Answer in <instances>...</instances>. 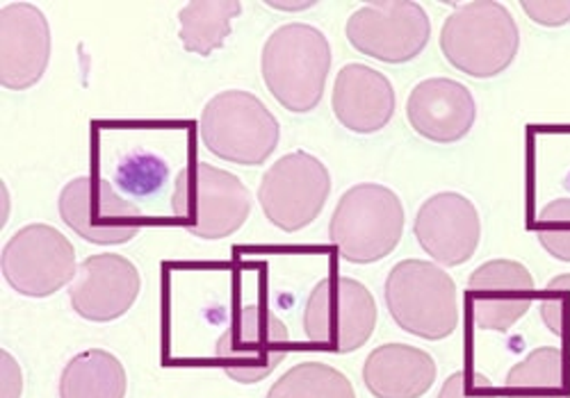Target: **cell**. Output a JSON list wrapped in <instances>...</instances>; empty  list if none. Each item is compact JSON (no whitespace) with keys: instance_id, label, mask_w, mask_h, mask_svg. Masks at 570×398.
<instances>
[{"instance_id":"cell-1","label":"cell","mask_w":570,"mask_h":398,"mask_svg":"<svg viewBox=\"0 0 570 398\" xmlns=\"http://www.w3.org/2000/svg\"><path fill=\"white\" fill-rule=\"evenodd\" d=\"M328 71L331 46L315 26H281L265 41L263 80L288 112L306 115L320 106Z\"/></svg>"},{"instance_id":"cell-2","label":"cell","mask_w":570,"mask_h":398,"mask_svg":"<svg viewBox=\"0 0 570 398\" xmlns=\"http://www.w3.org/2000/svg\"><path fill=\"white\" fill-rule=\"evenodd\" d=\"M400 196L376 182H361L343 193L328 221V239L343 260L372 265L391 256L404 235Z\"/></svg>"},{"instance_id":"cell-3","label":"cell","mask_w":570,"mask_h":398,"mask_svg":"<svg viewBox=\"0 0 570 398\" xmlns=\"http://www.w3.org/2000/svg\"><path fill=\"white\" fill-rule=\"evenodd\" d=\"M515 19L502 3L478 0L456 8L441 30L445 60L470 78H495L518 56Z\"/></svg>"},{"instance_id":"cell-4","label":"cell","mask_w":570,"mask_h":398,"mask_svg":"<svg viewBox=\"0 0 570 398\" xmlns=\"http://www.w3.org/2000/svg\"><path fill=\"white\" fill-rule=\"evenodd\" d=\"M171 210L174 219L195 237L224 239L247 223L252 193L237 176L195 160L176 178Z\"/></svg>"},{"instance_id":"cell-5","label":"cell","mask_w":570,"mask_h":398,"mask_svg":"<svg viewBox=\"0 0 570 398\" xmlns=\"http://www.w3.org/2000/svg\"><path fill=\"white\" fill-rule=\"evenodd\" d=\"M384 298L395 324L420 339L441 341L459 326L456 285L434 262H397L386 278Z\"/></svg>"},{"instance_id":"cell-6","label":"cell","mask_w":570,"mask_h":398,"mask_svg":"<svg viewBox=\"0 0 570 398\" xmlns=\"http://www.w3.org/2000/svg\"><path fill=\"white\" fill-rule=\"evenodd\" d=\"M199 137L213 156L240 167H258L276 151L281 126L258 96L230 89L204 108Z\"/></svg>"},{"instance_id":"cell-7","label":"cell","mask_w":570,"mask_h":398,"mask_svg":"<svg viewBox=\"0 0 570 398\" xmlns=\"http://www.w3.org/2000/svg\"><path fill=\"white\" fill-rule=\"evenodd\" d=\"M376 301L372 291L354 278H322L304 308L306 337L334 354H352L374 335Z\"/></svg>"},{"instance_id":"cell-8","label":"cell","mask_w":570,"mask_h":398,"mask_svg":"<svg viewBox=\"0 0 570 398\" xmlns=\"http://www.w3.org/2000/svg\"><path fill=\"white\" fill-rule=\"evenodd\" d=\"M0 271L23 296H53L76 278V248L58 228L30 223L6 243Z\"/></svg>"},{"instance_id":"cell-9","label":"cell","mask_w":570,"mask_h":398,"mask_svg":"<svg viewBox=\"0 0 570 398\" xmlns=\"http://www.w3.org/2000/svg\"><path fill=\"white\" fill-rule=\"evenodd\" d=\"M345 32L361 56L404 64L430 43L432 21L413 0H376L347 19Z\"/></svg>"},{"instance_id":"cell-10","label":"cell","mask_w":570,"mask_h":398,"mask_svg":"<svg viewBox=\"0 0 570 398\" xmlns=\"http://www.w3.org/2000/svg\"><path fill=\"white\" fill-rule=\"evenodd\" d=\"M331 193L328 169L311 153L283 156L263 176L258 198L265 217L283 232L311 226Z\"/></svg>"},{"instance_id":"cell-11","label":"cell","mask_w":570,"mask_h":398,"mask_svg":"<svg viewBox=\"0 0 570 398\" xmlns=\"http://www.w3.org/2000/svg\"><path fill=\"white\" fill-rule=\"evenodd\" d=\"M62 221L85 241L119 246L135 239L145 226L139 208L97 176L73 178L58 198Z\"/></svg>"},{"instance_id":"cell-12","label":"cell","mask_w":570,"mask_h":398,"mask_svg":"<svg viewBox=\"0 0 570 398\" xmlns=\"http://www.w3.org/2000/svg\"><path fill=\"white\" fill-rule=\"evenodd\" d=\"M288 328L261 306L237 310L215 346L222 369L240 385L265 380L288 358Z\"/></svg>"},{"instance_id":"cell-13","label":"cell","mask_w":570,"mask_h":398,"mask_svg":"<svg viewBox=\"0 0 570 398\" xmlns=\"http://www.w3.org/2000/svg\"><path fill=\"white\" fill-rule=\"evenodd\" d=\"M413 232L424 253H430L443 267H459L478 253L482 219L470 198L456 191H443L422 203Z\"/></svg>"},{"instance_id":"cell-14","label":"cell","mask_w":570,"mask_h":398,"mask_svg":"<svg viewBox=\"0 0 570 398\" xmlns=\"http://www.w3.org/2000/svg\"><path fill=\"white\" fill-rule=\"evenodd\" d=\"M534 278L515 260H491L474 269L468 282L472 326L480 330H511L534 301Z\"/></svg>"},{"instance_id":"cell-15","label":"cell","mask_w":570,"mask_h":398,"mask_svg":"<svg viewBox=\"0 0 570 398\" xmlns=\"http://www.w3.org/2000/svg\"><path fill=\"white\" fill-rule=\"evenodd\" d=\"M51 60V28L32 3H10L0 12V84L12 91L41 80Z\"/></svg>"},{"instance_id":"cell-16","label":"cell","mask_w":570,"mask_h":398,"mask_svg":"<svg viewBox=\"0 0 570 398\" xmlns=\"http://www.w3.org/2000/svg\"><path fill=\"white\" fill-rule=\"evenodd\" d=\"M141 278L124 256L101 253L87 258L69 285L71 308L78 317L108 324L124 317L137 301Z\"/></svg>"},{"instance_id":"cell-17","label":"cell","mask_w":570,"mask_h":398,"mask_svg":"<svg viewBox=\"0 0 570 398\" xmlns=\"http://www.w3.org/2000/svg\"><path fill=\"white\" fill-rule=\"evenodd\" d=\"M413 130L434 143L461 141L478 119L470 89L450 78H430L415 84L406 103Z\"/></svg>"},{"instance_id":"cell-18","label":"cell","mask_w":570,"mask_h":398,"mask_svg":"<svg viewBox=\"0 0 570 398\" xmlns=\"http://www.w3.org/2000/svg\"><path fill=\"white\" fill-rule=\"evenodd\" d=\"M395 89L382 71L347 64L338 73L331 108L347 130L358 135L384 130L395 115Z\"/></svg>"},{"instance_id":"cell-19","label":"cell","mask_w":570,"mask_h":398,"mask_svg":"<svg viewBox=\"0 0 570 398\" xmlns=\"http://www.w3.org/2000/svg\"><path fill=\"white\" fill-rule=\"evenodd\" d=\"M434 380V358L409 344L379 346L363 365V382L374 398H420Z\"/></svg>"},{"instance_id":"cell-20","label":"cell","mask_w":570,"mask_h":398,"mask_svg":"<svg viewBox=\"0 0 570 398\" xmlns=\"http://www.w3.org/2000/svg\"><path fill=\"white\" fill-rule=\"evenodd\" d=\"M507 398H570V354L541 346L513 365L504 380Z\"/></svg>"},{"instance_id":"cell-21","label":"cell","mask_w":570,"mask_h":398,"mask_svg":"<svg viewBox=\"0 0 570 398\" xmlns=\"http://www.w3.org/2000/svg\"><path fill=\"white\" fill-rule=\"evenodd\" d=\"M126 369L104 348L71 358L60 378V398H126Z\"/></svg>"},{"instance_id":"cell-22","label":"cell","mask_w":570,"mask_h":398,"mask_svg":"<svg viewBox=\"0 0 570 398\" xmlns=\"http://www.w3.org/2000/svg\"><path fill=\"white\" fill-rule=\"evenodd\" d=\"M243 6L237 0H195L178 12L180 41L185 51L208 58L224 46L230 34V23L240 17Z\"/></svg>"},{"instance_id":"cell-23","label":"cell","mask_w":570,"mask_h":398,"mask_svg":"<svg viewBox=\"0 0 570 398\" xmlns=\"http://www.w3.org/2000/svg\"><path fill=\"white\" fill-rule=\"evenodd\" d=\"M267 398H356V391L343 371L322 362H299L272 385Z\"/></svg>"},{"instance_id":"cell-24","label":"cell","mask_w":570,"mask_h":398,"mask_svg":"<svg viewBox=\"0 0 570 398\" xmlns=\"http://www.w3.org/2000/svg\"><path fill=\"white\" fill-rule=\"evenodd\" d=\"M534 228L541 246L552 258L570 262V198H557L548 203L539 212Z\"/></svg>"},{"instance_id":"cell-25","label":"cell","mask_w":570,"mask_h":398,"mask_svg":"<svg viewBox=\"0 0 570 398\" xmlns=\"http://www.w3.org/2000/svg\"><path fill=\"white\" fill-rule=\"evenodd\" d=\"M539 312L546 328L563 344H570V273L557 276L546 285Z\"/></svg>"},{"instance_id":"cell-26","label":"cell","mask_w":570,"mask_h":398,"mask_svg":"<svg viewBox=\"0 0 570 398\" xmlns=\"http://www.w3.org/2000/svg\"><path fill=\"white\" fill-rule=\"evenodd\" d=\"M167 178V167L160 158L137 153L119 165L117 180L128 193H154L163 187Z\"/></svg>"},{"instance_id":"cell-27","label":"cell","mask_w":570,"mask_h":398,"mask_svg":"<svg viewBox=\"0 0 570 398\" xmlns=\"http://www.w3.org/2000/svg\"><path fill=\"white\" fill-rule=\"evenodd\" d=\"M439 398H498V391L484 374L456 371L443 382Z\"/></svg>"},{"instance_id":"cell-28","label":"cell","mask_w":570,"mask_h":398,"mask_svg":"<svg viewBox=\"0 0 570 398\" xmlns=\"http://www.w3.org/2000/svg\"><path fill=\"white\" fill-rule=\"evenodd\" d=\"M525 14L548 28H559L570 21V0H525L522 3Z\"/></svg>"},{"instance_id":"cell-29","label":"cell","mask_w":570,"mask_h":398,"mask_svg":"<svg viewBox=\"0 0 570 398\" xmlns=\"http://www.w3.org/2000/svg\"><path fill=\"white\" fill-rule=\"evenodd\" d=\"M0 367H3V398H21L23 376L17 360L10 354H0Z\"/></svg>"}]
</instances>
